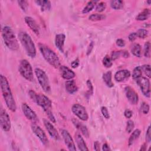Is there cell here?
<instances>
[{
	"label": "cell",
	"instance_id": "obj_24",
	"mask_svg": "<svg viewBox=\"0 0 151 151\" xmlns=\"http://www.w3.org/2000/svg\"><path fill=\"white\" fill-rule=\"evenodd\" d=\"M150 15V11L148 8L144 9L143 11L140 12L137 17H136V19L137 21H145L147 19Z\"/></svg>",
	"mask_w": 151,
	"mask_h": 151
},
{
	"label": "cell",
	"instance_id": "obj_30",
	"mask_svg": "<svg viewBox=\"0 0 151 151\" xmlns=\"http://www.w3.org/2000/svg\"><path fill=\"white\" fill-rule=\"evenodd\" d=\"M123 1L121 0H112L110 1V6L114 9H120L123 7Z\"/></svg>",
	"mask_w": 151,
	"mask_h": 151
},
{
	"label": "cell",
	"instance_id": "obj_18",
	"mask_svg": "<svg viewBox=\"0 0 151 151\" xmlns=\"http://www.w3.org/2000/svg\"><path fill=\"white\" fill-rule=\"evenodd\" d=\"M130 76V72L128 70H121L114 74V80L117 82H122L127 80Z\"/></svg>",
	"mask_w": 151,
	"mask_h": 151
},
{
	"label": "cell",
	"instance_id": "obj_31",
	"mask_svg": "<svg viewBox=\"0 0 151 151\" xmlns=\"http://www.w3.org/2000/svg\"><path fill=\"white\" fill-rule=\"evenodd\" d=\"M106 18V16L103 14H93L89 16L88 19L92 21H101L103 20Z\"/></svg>",
	"mask_w": 151,
	"mask_h": 151
},
{
	"label": "cell",
	"instance_id": "obj_49",
	"mask_svg": "<svg viewBox=\"0 0 151 151\" xmlns=\"http://www.w3.org/2000/svg\"><path fill=\"white\" fill-rule=\"evenodd\" d=\"M93 48V42H91V43L90 44V45L88 47V50H87V55H89L91 53V51Z\"/></svg>",
	"mask_w": 151,
	"mask_h": 151
},
{
	"label": "cell",
	"instance_id": "obj_28",
	"mask_svg": "<svg viewBox=\"0 0 151 151\" xmlns=\"http://www.w3.org/2000/svg\"><path fill=\"white\" fill-rule=\"evenodd\" d=\"M142 70L141 66L136 67L134 68L133 73H132L133 79L136 81L139 78L142 77Z\"/></svg>",
	"mask_w": 151,
	"mask_h": 151
},
{
	"label": "cell",
	"instance_id": "obj_9",
	"mask_svg": "<svg viewBox=\"0 0 151 151\" xmlns=\"http://www.w3.org/2000/svg\"><path fill=\"white\" fill-rule=\"evenodd\" d=\"M136 83L140 87L143 94L146 97H149L150 96V85L149 78L141 77L136 81Z\"/></svg>",
	"mask_w": 151,
	"mask_h": 151
},
{
	"label": "cell",
	"instance_id": "obj_34",
	"mask_svg": "<svg viewBox=\"0 0 151 151\" xmlns=\"http://www.w3.org/2000/svg\"><path fill=\"white\" fill-rule=\"evenodd\" d=\"M142 72L143 71L145 75L148 77L150 78L151 77V70H150V66L149 64H145L141 66Z\"/></svg>",
	"mask_w": 151,
	"mask_h": 151
},
{
	"label": "cell",
	"instance_id": "obj_41",
	"mask_svg": "<svg viewBox=\"0 0 151 151\" xmlns=\"http://www.w3.org/2000/svg\"><path fill=\"white\" fill-rule=\"evenodd\" d=\"M86 84H87V87L88 88V91L87 93H88V95L90 96V95H91L93 93V86L91 81L90 80H88L87 81Z\"/></svg>",
	"mask_w": 151,
	"mask_h": 151
},
{
	"label": "cell",
	"instance_id": "obj_8",
	"mask_svg": "<svg viewBox=\"0 0 151 151\" xmlns=\"http://www.w3.org/2000/svg\"><path fill=\"white\" fill-rule=\"evenodd\" d=\"M71 110L73 113L80 120L83 121H87L88 119V115L86 108L80 104H74L72 106Z\"/></svg>",
	"mask_w": 151,
	"mask_h": 151
},
{
	"label": "cell",
	"instance_id": "obj_53",
	"mask_svg": "<svg viewBox=\"0 0 151 151\" xmlns=\"http://www.w3.org/2000/svg\"><path fill=\"white\" fill-rule=\"evenodd\" d=\"M147 3L149 5H150V3H151V1H147Z\"/></svg>",
	"mask_w": 151,
	"mask_h": 151
},
{
	"label": "cell",
	"instance_id": "obj_2",
	"mask_svg": "<svg viewBox=\"0 0 151 151\" xmlns=\"http://www.w3.org/2000/svg\"><path fill=\"white\" fill-rule=\"evenodd\" d=\"M0 84L2 96L6 106L11 111L15 112L17 109L15 101L13 97L8 81L6 77L2 74L0 76Z\"/></svg>",
	"mask_w": 151,
	"mask_h": 151
},
{
	"label": "cell",
	"instance_id": "obj_48",
	"mask_svg": "<svg viewBox=\"0 0 151 151\" xmlns=\"http://www.w3.org/2000/svg\"><path fill=\"white\" fill-rule=\"evenodd\" d=\"M94 149L96 151L100 150V143L98 141H95L94 142Z\"/></svg>",
	"mask_w": 151,
	"mask_h": 151
},
{
	"label": "cell",
	"instance_id": "obj_32",
	"mask_svg": "<svg viewBox=\"0 0 151 151\" xmlns=\"http://www.w3.org/2000/svg\"><path fill=\"white\" fill-rule=\"evenodd\" d=\"M144 55L145 57L150 58V44L149 41L146 42L144 45Z\"/></svg>",
	"mask_w": 151,
	"mask_h": 151
},
{
	"label": "cell",
	"instance_id": "obj_50",
	"mask_svg": "<svg viewBox=\"0 0 151 151\" xmlns=\"http://www.w3.org/2000/svg\"><path fill=\"white\" fill-rule=\"evenodd\" d=\"M102 150L104 151H108V150H111L110 147L107 143H104L103 146H102Z\"/></svg>",
	"mask_w": 151,
	"mask_h": 151
},
{
	"label": "cell",
	"instance_id": "obj_45",
	"mask_svg": "<svg viewBox=\"0 0 151 151\" xmlns=\"http://www.w3.org/2000/svg\"><path fill=\"white\" fill-rule=\"evenodd\" d=\"M116 44L117 46H119L120 47H123L125 45V41L123 39L119 38L116 40Z\"/></svg>",
	"mask_w": 151,
	"mask_h": 151
},
{
	"label": "cell",
	"instance_id": "obj_14",
	"mask_svg": "<svg viewBox=\"0 0 151 151\" xmlns=\"http://www.w3.org/2000/svg\"><path fill=\"white\" fill-rule=\"evenodd\" d=\"M124 92L127 100L132 104H136L138 103V94L133 88L130 86H126L124 88Z\"/></svg>",
	"mask_w": 151,
	"mask_h": 151
},
{
	"label": "cell",
	"instance_id": "obj_44",
	"mask_svg": "<svg viewBox=\"0 0 151 151\" xmlns=\"http://www.w3.org/2000/svg\"><path fill=\"white\" fill-rule=\"evenodd\" d=\"M137 34H136V32H132L130 33L129 35V37H128V38H129V40L131 42H133L134 41L136 38H137Z\"/></svg>",
	"mask_w": 151,
	"mask_h": 151
},
{
	"label": "cell",
	"instance_id": "obj_4",
	"mask_svg": "<svg viewBox=\"0 0 151 151\" xmlns=\"http://www.w3.org/2000/svg\"><path fill=\"white\" fill-rule=\"evenodd\" d=\"M2 36L5 45L9 49L12 51L19 49L18 41L11 27L5 26L2 29Z\"/></svg>",
	"mask_w": 151,
	"mask_h": 151
},
{
	"label": "cell",
	"instance_id": "obj_36",
	"mask_svg": "<svg viewBox=\"0 0 151 151\" xmlns=\"http://www.w3.org/2000/svg\"><path fill=\"white\" fill-rule=\"evenodd\" d=\"M149 109H150L149 105L147 103H145V102H143L142 103V104L140 105V111L143 114H147L149 111Z\"/></svg>",
	"mask_w": 151,
	"mask_h": 151
},
{
	"label": "cell",
	"instance_id": "obj_47",
	"mask_svg": "<svg viewBox=\"0 0 151 151\" xmlns=\"http://www.w3.org/2000/svg\"><path fill=\"white\" fill-rule=\"evenodd\" d=\"M79 64H80L79 60H78V58H77L75 60H74L73 61H72V63L71 64V65L72 68H77L79 65Z\"/></svg>",
	"mask_w": 151,
	"mask_h": 151
},
{
	"label": "cell",
	"instance_id": "obj_12",
	"mask_svg": "<svg viewBox=\"0 0 151 151\" xmlns=\"http://www.w3.org/2000/svg\"><path fill=\"white\" fill-rule=\"evenodd\" d=\"M21 109L25 116L32 123H36L38 120L35 112L27 103H23L21 105Z\"/></svg>",
	"mask_w": 151,
	"mask_h": 151
},
{
	"label": "cell",
	"instance_id": "obj_40",
	"mask_svg": "<svg viewBox=\"0 0 151 151\" xmlns=\"http://www.w3.org/2000/svg\"><path fill=\"white\" fill-rule=\"evenodd\" d=\"M101 112L103 116L104 117V118H106V119H109L110 118V114H109V111L106 107L102 106L101 107Z\"/></svg>",
	"mask_w": 151,
	"mask_h": 151
},
{
	"label": "cell",
	"instance_id": "obj_42",
	"mask_svg": "<svg viewBox=\"0 0 151 151\" xmlns=\"http://www.w3.org/2000/svg\"><path fill=\"white\" fill-rule=\"evenodd\" d=\"M121 55V51H113L111 54V59L112 61L116 60Z\"/></svg>",
	"mask_w": 151,
	"mask_h": 151
},
{
	"label": "cell",
	"instance_id": "obj_10",
	"mask_svg": "<svg viewBox=\"0 0 151 151\" xmlns=\"http://www.w3.org/2000/svg\"><path fill=\"white\" fill-rule=\"evenodd\" d=\"M0 124L2 129L4 132H9L11 127V120L6 111L3 109H1L0 112Z\"/></svg>",
	"mask_w": 151,
	"mask_h": 151
},
{
	"label": "cell",
	"instance_id": "obj_46",
	"mask_svg": "<svg viewBox=\"0 0 151 151\" xmlns=\"http://www.w3.org/2000/svg\"><path fill=\"white\" fill-rule=\"evenodd\" d=\"M124 115L126 118L130 119L133 116V112L132 110H130L129 109H126V110H125V111L124 112Z\"/></svg>",
	"mask_w": 151,
	"mask_h": 151
},
{
	"label": "cell",
	"instance_id": "obj_5",
	"mask_svg": "<svg viewBox=\"0 0 151 151\" xmlns=\"http://www.w3.org/2000/svg\"><path fill=\"white\" fill-rule=\"evenodd\" d=\"M18 37L27 54L31 58L35 57L37 52L36 48L30 35L25 31H21L18 34Z\"/></svg>",
	"mask_w": 151,
	"mask_h": 151
},
{
	"label": "cell",
	"instance_id": "obj_3",
	"mask_svg": "<svg viewBox=\"0 0 151 151\" xmlns=\"http://www.w3.org/2000/svg\"><path fill=\"white\" fill-rule=\"evenodd\" d=\"M39 50L45 61L54 68H59L61 66L60 59L57 54L47 45L40 43Z\"/></svg>",
	"mask_w": 151,
	"mask_h": 151
},
{
	"label": "cell",
	"instance_id": "obj_37",
	"mask_svg": "<svg viewBox=\"0 0 151 151\" xmlns=\"http://www.w3.org/2000/svg\"><path fill=\"white\" fill-rule=\"evenodd\" d=\"M106 8V4L104 2H100L96 4V10L99 12H101L105 10Z\"/></svg>",
	"mask_w": 151,
	"mask_h": 151
},
{
	"label": "cell",
	"instance_id": "obj_13",
	"mask_svg": "<svg viewBox=\"0 0 151 151\" xmlns=\"http://www.w3.org/2000/svg\"><path fill=\"white\" fill-rule=\"evenodd\" d=\"M61 135L63 136V140L64 141V143L66 146L67 147V148L68 149V150H73V151L76 150L74 142L69 132L65 129H62L61 130Z\"/></svg>",
	"mask_w": 151,
	"mask_h": 151
},
{
	"label": "cell",
	"instance_id": "obj_23",
	"mask_svg": "<svg viewBox=\"0 0 151 151\" xmlns=\"http://www.w3.org/2000/svg\"><path fill=\"white\" fill-rule=\"evenodd\" d=\"M111 77H112L111 72L110 71L103 74V80L104 82L105 83L106 85L110 88L113 87L114 86L113 83L112 82V80H111Z\"/></svg>",
	"mask_w": 151,
	"mask_h": 151
},
{
	"label": "cell",
	"instance_id": "obj_25",
	"mask_svg": "<svg viewBox=\"0 0 151 151\" xmlns=\"http://www.w3.org/2000/svg\"><path fill=\"white\" fill-rule=\"evenodd\" d=\"M35 2L41 7L42 11H48L51 8V2L49 1L38 0L35 1Z\"/></svg>",
	"mask_w": 151,
	"mask_h": 151
},
{
	"label": "cell",
	"instance_id": "obj_27",
	"mask_svg": "<svg viewBox=\"0 0 151 151\" xmlns=\"http://www.w3.org/2000/svg\"><path fill=\"white\" fill-rule=\"evenodd\" d=\"M131 52L133 55L140 58L142 55L141 46L139 44H134L131 49Z\"/></svg>",
	"mask_w": 151,
	"mask_h": 151
},
{
	"label": "cell",
	"instance_id": "obj_51",
	"mask_svg": "<svg viewBox=\"0 0 151 151\" xmlns=\"http://www.w3.org/2000/svg\"><path fill=\"white\" fill-rule=\"evenodd\" d=\"M121 55L124 58H127L129 57V54L126 51H121Z\"/></svg>",
	"mask_w": 151,
	"mask_h": 151
},
{
	"label": "cell",
	"instance_id": "obj_11",
	"mask_svg": "<svg viewBox=\"0 0 151 151\" xmlns=\"http://www.w3.org/2000/svg\"><path fill=\"white\" fill-rule=\"evenodd\" d=\"M31 128L33 133L38 137L41 143L44 145H47L48 143V140L45 133L41 127L35 124H32Z\"/></svg>",
	"mask_w": 151,
	"mask_h": 151
},
{
	"label": "cell",
	"instance_id": "obj_16",
	"mask_svg": "<svg viewBox=\"0 0 151 151\" xmlns=\"http://www.w3.org/2000/svg\"><path fill=\"white\" fill-rule=\"evenodd\" d=\"M59 69H60L61 77L65 80H71L76 76L75 73L73 70L70 69L68 67H67V66L61 65L59 67Z\"/></svg>",
	"mask_w": 151,
	"mask_h": 151
},
{
	"label": "cell",
	"instance_id": "obj_19",
	"mask_svg": "<svg viewBox=\"0 0 151 151\" xmlns=\"http://www.w3.org/2000/svg\"><path fill=\"white\" fill-rule=\"evenodd\" d=\"M72 123L74 125V126L81 132V133L86 137L88 138L89 137V132L86 127L83 124H82L80 121H78L76 119H72Z\"/></svg>",
	"mask_w": 151,
	"mask_h": 151
},
{
	"label": "cell",
	"instance_id": "obj_52",
	"mask_svg": "<svg viewBox=\"0 0 151 151\" xmlns=\"http://www.w3.org/2000/svg\"><path fill=\"white\" fill-rule=\"evenodd\" d=\"M146 150V144L144 143L142 146H141L140 150V151H144V150Z\"/></svg>",
	"mask_w": 151,
	"mask_h": 151
},
{
	"label": "cell",
	"instance_id": "obj_29",
	"mask_svg": "<svg viewBox=\"0 0 151 151\" xmlns=\"http://www.w3.org/2000/svg\"><path fill=\"white\" fill-rule=\"evenodd\" d=\"M97 2H98V1H88L87 2L86 6L83 9L82 12L83 14L88 13L89 12H90L94 8V6L97 4Z\"/></svg>",
	"mask_w": 151,
	"mask_h": 151
},
{
	"label": "cell",
	"instance_id": "obj_43",
	"mask_svg": "<svg viewBox=\"0 0 151 151\" xmlns=\"http://www.w3.org/2000/svg\"><path fill=\"white\" fill-rule=\"evenodd\" d=\"M146 140L147 143L150 142L151 140V134H150V126H149L146 130Z\"/></svg>",
	"mask_w": 151,
	"mask_h": 151
},
{
	"label": "cell",
	"instance_id": "obj_26",
	"mask_svg": "<svg viewBox=\"0 0 151 151\" xmlns=\"http://www.w3.org/2000/svg\"><path fill=\"white\" fill-rule=\"evenodd\" d=\"M140 133H141V131L139 129H136L132 132V133L130 136L129 140H128L129 146H132L134 143V141L138 139V137H139V136L140 134Z\"/></svg>",
	"mask_w": 151,
	"mask_h": 151
},
{
	"label": "cell",
	"instance_id": "obj_7",
	"mask_svg": "<svg viewBox=\"0 0 151 151\" xmlns=\"http://www.w3.org/2000/svg\"><path fill=\"white\" fill-rule=\"evenodd\" d=\"M35 73L39 82V84L42 90L47 93L50 92L51 87L50 85L49 79L44 71L39 68H36L35 69Z\"/></svg>",
	"mask_w": 151,
	"mask_h": 151
},
{
	"label": "cell",
	"instance_id": "obj_22",
	"mask_svg": "<svg viewBox=\"0 0 151 151\" xmlns=\"http://www.w3.org/2000/svg\"><path fill=\"white\" fill-rule=\"evenodd\" d=\"M65 87L66 91L70 94H73L78 90L76 81L72 79L66 81L65 83Z\"/></svg>",
	"mask_w": 151,
	"mask_h": 151
},
{
	"label": "cell",
	"instance_id": "obj_33",
	"mask_svg": "<svg viewBox=\"0 0 151 151\" xmlns=\"http://www.w3.org/2000/svg\"><path fill=\"white\" fill-rule=\"evenodd\" d=\"M103 64L106 68H110L112 66L113 63L111 58L109 55H106L103 59Z\"/></svg>",
	"mask_w": 151,
	"mask_h": 151
},
{
	"label": "cell",
	"instance_id": "obj_39",
	"mask_svg": "<svg viewBox=\"0 0 151 151\" xmlns=\"http://www.w3.org/2000/svg\"><path fill=\"white\" fill-rule=\"evenodd\" d=\"M18 4L19 5V6H20V8H21V9L25 12L27 11L28 9V2L26 1H18Z\"/></svg>",
	"mask_w": 151,
	"mask_h": 151
},
{
	"label": "cell",
	"instance_id": "obj_38",
	"mask_svg": "<svg viewBox=\"0 0 151 151\" xmlns=\"http://www.w3.org/2000/svg\"><path fill=\"white\" fill-rule=\"evenodd\" d=\"M134 127V122L132 120H128L127 122V124H126V130L127 133H131L132 132V130H133Z\"/></svg>",
	"mask_w": 151,
	"mask_h": 151
},
{
	"label": "cell",
	"instance_id": "obj_6",
	"mask_svg": "<svg viewBox=\"0 0 151 151\" xmlns=\"http://www.w3.org/2000/svg\"><path fill=\"white\" fill-rule=\"evenodd\" d=\"M18 71L20 74L27 80L29 81H33V70L31 64L27 60L24 59L20 61Z\"/></svg>",
	"mask_w": 151,
	"mask_h": 151
},
{
	"label": "cell",
	"instance_id": "obj_17",
	"mask_svg": "<svg viewBox=\"0 0 151 151\" xmlns=\"http://www.w3.org/2000/svg\"><path fill=\"white\" fill-rule=\"evenodd\" d=\"M25 22L29 28L37 35L40 34V27L36 21L30 17H25Z\"/></svg>",
	"mask_w": 151,
	"mask_h": 151
},
{
	"label": "cell",
	"instance_id": "obj_35",
	"mask_svg": "<svg viewBox=\"0 0 151 151\" xmlns=\"http://www.w3.org/2000/svg\"><path fill=\"white\" fill-rule=\"evenodd\" d=\"M136 34H137V37L143 39V38H145L147 36L148 31L145 29L140 28L137 30V31L136 32Z\"/></svg>",
	"mask_w": 151,
	"mask_h": 151
},
{
	"label": "cell",
	"instance_id": "obj_15",
	"mask_svg": "<svg viewBox=\"0 0 151 151\" xmlns=\"http://www.w3.org/2000/svg\"><path fill=\"white\" fill-rule=\"evenodd\" d=\"M43 122H44V124L48 133L50 135V136L51 137H52L54 140H58L60 139L59 134H58L57 129L52 125V124L50 122L47 120V119H43Z\"/></svg>",
	"mask_w": 151,
	"mask_h": 151
},
{
	"label": "cell",
	"instance_id": "obj_21",
	"mask_svg": "<svg viewBox=\"0 0 151 151\" xmlns=\"http://www.w3.org/2000/svg\"><path fill=\"white\" fill-rule=\"evenodd\" d=\"M65 40V35L64 34H59L55 35V45L62 52H64V45Z\"/></svg>",
	"mask_w": 151,
	"mask_h": 151
},
{
	"label": "cell",
	"instance_id": "obj_1",
	"mask_svg": "<svg viewBox=\"0 0 151 151\" xmlns=\"http://www.w3.org/2000/svg\"><path fill=\"white\" fill-rule=\"evenodd\" d=\"M28 94L31 99L44 110L50 120L52 123H55V117L51 111L52 102L51 100L46 96L42 94H37L32 90H30Z\"/></svg>",
	"mask_w": 151,
	"mask_h": 151
},
{
	"label": "cell",
	"instance_id": "obj_20",
	"mask_svg": "<svg viewBox=\"0 0 151 151\" xmlns=\"http://www.w3.org/2000/svg\"><path fill=\"white\" fill-rule=\"evenodd\" d=\"M75 139L77 143V145L80 150L86 151L88 150V147H87L86 143H85L84 139L79 132H76L75 134Z\"/></svg>",
	"mask_w": 151,
	"mask_h": 151
}]
</instances>
